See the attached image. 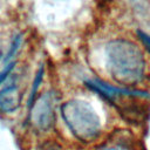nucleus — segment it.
Returning a JSON list of instances; mask_svg holds the SVG:
<instances>
[{"mask_svg":"<svg viewBox=\"0 0 150 150\" xmlns=\"http://www.w3.org/2000/svg\"><path fill=\"white\" fill-rule=\"evenodd\" d=\"M14 66H15V62H9L2 70H1V73H0V84L6 80V77L11 74V71L13 70V68H14Z\"/></svg>","mask_w":150,"mask_h":150,"instance_id":"1a4fd4ad","label":"nucleus"},{"mask_svg":"<svg viewBox=\"0 0 150 150\" xmlns=\"http://www.w3.org/2000/svg\"><path fill=\"white\" fill-rule=\"evenodd\" d=\"M2 56V46H1V43H0V57Z\"/></svg>","mask_w":150,"mask_h":150,"instance_id":"f8f14e48","label":"nucleus"},{"mask_svg":"<svg viewBox=\"0 0 150 150\" xmlns=\"http://www.w3.org/2000/svg\"><path fill=\"white\" fill-rule=\"evenodd\" d=\"M137 35H138L139 40L143 42V45L145 46V48L150 52V35H148L146 33H144L142 30H137Z\"/></svg>","mask_w":150,"mask_h":150,"instance_id":"9d476101","label":"nucleus"},{"mask_svg":"<svg viewBox=\"0 0 150 150\" xmlns=\"http://www.w3.org/2000/svg\"><path fill=\"white\" fill-rule=\"evenodd\" d=\"M107 68L120 84L136 86L143 81L146 62L139 47L127 39H114L105 46Z\"/></svg>","mask_w":150,"mask_h":150,"instance_id":"f257e3e1","label":"nucleus"},{"mask_svg":"<svg viewBox=\"0 0 150 150\" xmlns=\"http://www.w3.org/2000/svg\"><path fill=\"white\" fill-rule=\"evenodd\" d=\"M22 94L16 84H11L0 90V110L13 112L21 104Z\"/></svg>","mask_w":150,"mask_h":150,"instance_id":"39448f33","label":"nucleus"},{"mask_svg":"<svg viewBox=\"0 0 150 150\" xmlns=\"http://www.w3.org/2000/svg\"><path fill=\"white\" fill-rule=\"evenodd\" d=\"M86 84L115 105L121 116L127 121L131 123H141L145 120V115L149 111L148 102H145V98H149L148 93L114 87L98 80L86 81Z\"/></svg>","mask_w":150,"mask_h":150,"instance_id":"f03ea898","label":"nucleus"},{"mask_svg":"<svg viewBox=\"0 0 150 150\" xmlns=\"http://www.w3.org/2000/svg\"><path fill=\"white\" fill-rule=\"evenodd\" d=\"M20 45H21V35L14 36V39H13L12 42H11V47H9V49H8V52H7L6 56H5V59H4L5 62H8V61L15 55V53H16V50L19 49Z\"/></svg>","mask_w":150,"mask_h":150,"instance_id":"0eeeda50","label":"nucleus"},{"mask_svg":"<svg viewBox=\"0 0 150 150\" xmlns=\"http://www.w3.org/2000/svg\"><path fill=\"white\" fill-rule=\"evenodd\" d=\"M56 101L54 91H46L35 98L30 105L28 121L38 131H48L56 121Z\"/></svg>","mask_w":150,"mask_h":150,"instance_id":"20e7f679","label":"nucleus"},{"mask_svg":"<svg viewBox=\"0 0 150 150\" xmlns=\"http://www.w3.org/2000/svg\"><path fill=\"white\" fill-rule=\"evenodd\" d=\"M62 117L73 132L82 142H91L101 132V122L93 107L82 100H70L61 105Z\"/></svg>","mask_w":150,"mask_h":150,"instance_id":"7ed1b4c3","label":"nucleus"},{"mask_svg":"<svg viewBox=\"0 0 150 150\" xmlns=\"http://www.w3.org/2000/svg\"><path fill=\"white\" fill-rule=\"evenodd\" d=\"M42 76H43V66H40L36 75H35V79L33 81V88H32V91H30V96H29V100H28V105L30 107L33 104V102L35 101V95H36V91H38V88L40 86V82L42 80Z\"/></svg>","mask_w":150,"mask_h":150,"instance_id":"423d86ee","label":"nucleus"},{"mask_svg":"<svg viewBox=\"0 0 150 150\" xmlns=\"http://www.w3.org/2000/svg\"><path fill=\"white\" fill-rule=\"evenodd\" d=\"M36 150H63V149H62V146H61L60 144H57L56 142L47 141V142L40 144Z\"/></svg>","mask_w":150,"mask_h":150,"instance_id":"6e6552de","label":"nucleus"},{"mask_svg":"<svg viewBox=\"0 0 150 150\" xmlns=\"http://www.w3.org/2000/svg\"><path fill=\"white\" fill-rule=\"evenodd\" d=\"M98 150H132V149H130L128 145H124V144L118 143V144H111V145L102 146Z\"/></svg>","mask_w":150,"mask_h":150,"instance_id":"9b49d317","label":"nucleus"}]
</instances>
